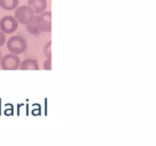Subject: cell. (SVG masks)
Segmentation results:
<instances>
[{"instance_id": "cell-1", "label": "cell", "mask_w": 156, "mask_h": 146, "mask_svg": "<svg viewBox=\"0 0 156 146\" xmlns=\"http://www.w3.org/2000/svg\"><path fill=\"white\" fill-rule=\"evenodd\" d=\"M7 47L12 54L18 55L27 50V43L25 40L20 36H11L7 41Z\"/></svg>"}, {"instance_id": "cell-2", "label": "cell", "mask_w": 156, "mask_h": 146, "mask_svg": "<svg viewBox=\"0 0 156 146\" xmlns=\"http://www.w3.org/2000/svg\"><path fill=\"white\" fill-rule=\"evenodd\" d=\"M34 17L33 9L28 5H21L16 9L15 12V18L18 22L27 25L30 24Z\"/></svg>"}, {"instance_id": "cell-3", "label": "cell", "mask_w": 156, "mask_h": 146, "mask_svg": "<svg viewBox=\"0 0 156 146\" xmlns=\"http://www.w3.org/2000/svg\"><path fill=\"white\" fill-rule=\"evenodd\" d=\"M18 27V21H17L15 17L12 16V15L5 16L0 20V30L2 33H14L17 30Z\"/></svg>"}, {"instance_id": "cell-4", "label": "cell", "mask_w": 156, "mask_h": 146, "mask_svg": "<svg viewBox=\"0 0 156 146\" xmlns=\"http://www.w3.org/2000/svg\"><path fill=\"white\" fill-rule=\"evenodd\" d=\"M0 62H1V67L2 69L17 70L19 68L21 61L17 55L9 53L2 58Z\"/></svg>"}, {"instance_id": "cell-5", "label": "cell", "mask_w": 156, "mask_h": 146, "mask_svg": "<svg viewBox=\"0 0 156 146\" xmlns=\"http://www.w3.org/2000/svg\"><path fill=\"white\" fill-rule=\"evenodd\" d=\"M37 25L41 32L51 31V12H44L37 15Z\"/></svg>"}, {"instance_id": "cell-6", "label": "cell", "mask_w": 156, "mask_h": 146, "mask_svg": "<svg viewBox=\"0 0 156 146\" xmlns=\"http://www.w3.org/2000/svg\"><path fill=\"white\" fill-rule=\"evenodd\" d=\"M27 4L36 14L42 13L47 7V0H28Z\"/></svg>"}, {"instance_id": "cell-7", "label": "cell", "mask_w": 156, "mask_h": 146, "mask_svg": "<svg viewBox=\"0 0 156 146\" xmlns=\"http://www.w3.org/2000/svg\"><path fill=\"white\" fill-rule=\"evenodd\" d=\"M19 68L21 70H38L39 65L37 62L34 59H26L23 60L21 63H20Z\"/></svg>"}, {"instance_id": "cell-8", "label": "cell", "mask_w": 156, "mask_h": 146, "mask_svg": "<svg viewBox=\"0 0 156 146\" xmlns=\"http://www.w3.org/2000/svg\"><path fill=\"white\" fill-rule=\"evenodd\" d=\"M19 0H0V7L6 11L14 10L18 5Z\"/></svg>"}, {"instance_id": "cell-9", "label": "cell", "mask_w": 156, "mask_h": 146, "mask_svg": "<svg viewBox=\"0 0 156 146\" xmlns=\"http://www.w3.org/2000/svg\"><path fill=\"white\" fill-rule=\"evenodd\" d=\"M26 29L29 33H32V34H38V33H41L37 25V15L34 17L33 20L30 24L26 25Z\"/></svg>"}, {"instance_id": "cell-10", "label": "cell", "mask_w": 156, "mask_h": 146, "mask_svg": "<svg viewBox=\"0 0 156 146\" xmlns=\"http://www.w3.org/2000/svg\"><path fill=\"white\" fill-rule=\"evenodd\" d=\"M44 53H45L46 56H47L48 58L51 59V41H49L48 43L46 45Z\"/></svg>"}, {"instance_id": "cell-11", "label": "cell", "mask_w": 156, "mask_h": 146, "mask_svg": "<svg viewBox=\"0 0 156 146\" xmlns=\"http://www.w3.org/2000/svg\"><path fill=\"white\" fill-rule=\"evenodd\" d=\"M44 68L45 70L51 69V59L48 58L44 62Z\"/></svg>"}, {"instance_id": "cell-12", "label": "cell", "mask_w": 156, "mask_h": 146, "mask_svg": "<svg viewBox=\"0 0 156 146\" xmlns=\"http://www.w3.org/2000/svg\"><path fill=\"white\" fill-rule=\"evenodd\" d=\"M5 43V36L4 33L0 30V47H2Z\"/></svg>"}, {"instance_id": "cell-13", "label": "cell", "mask_w": 156, "mask_h": 146, "mask_svg": "<svg viewBox=\"0 0 156 146\" xmlns=\"http://www.w3.org/2000/svg\"><path fill=\"white\" fill-rule=\"evenodd\" d=\"M2 58V53H1V51H0V61H1Z\"/></svg>"}]
</instances>
